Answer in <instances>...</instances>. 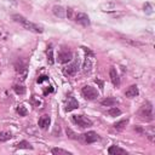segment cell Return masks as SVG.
Instances as JSON below:
<instances>
[{
    "mask_svg": "<svg viewBox=\"0 0 155 155\" xmlns=\"http://www.w3.org/2000/svg\"><path fill=\"white\" fill-rule=\"evenodd\" d=\"M12 19H13L15 22L19 23L24 29H27V30H29V31H31V33L41 34V33L44 31V28H42L41 25H39V24H36V23L30 22L29 19H27V18H25V17H23L22 15H13V16H12Z\"/></svg>",
    "mask_w": 155,
    "mask_h": 155,
    "instance_id": "obj_1",
    "label": "cell"
},
{
    "mask_svg": "<svg viewBox=\"0 0 155 155\" xmlns=\"http://www.w3.org/2000/svg\"><path fill=\"white\" fill-rule=\"evenodd\" d=\"M138 115L140 116V119L145 120V121H153L154 120V114H153V105L151 103L147 102L145 104H143L138 111Z\"/></svg>",
    "mask_w": 155,
    "mask_h": 155,
    "instance_id": "obj_2",
    "label": "cell"
},
{
    "mask_svg": "<svg viewBox=\"0 0 155 155\" xmlns=\"http://www.w3.org/2000/svg\"><path fill=\"white\" fill-rule=\"evenodd\" d=\"M84 51L86 52V57H85V62H84V71L85 73H90L92 70L93 67V62H94V54L92 53L91 50H88L87 47H82Z\"/></svg>",
    "mask_w": 155,
    "mask_h": 155,
    "instance_id": "obj_3",
    "label": "cell"
},
{
    "mask_svg": "<svg viewBox=\"0 0 155 155\" xmlns=\"http://www.w3.org/2000/svg\"><path fill=\"white\" fill-rule=\"evenodd\" d=\"M81 93H82L84 98H85V99H87V101H94V99H97V98H98V96H99L98 91H97L94 87L90 86V85L84 86V87H82V90H81Z\"/></svg>",
    "mask_w": 155,
    "mask_h": 155,
    "instance_id": "obj_4",
    "label": "cell"
},
{
    "mask_svg": "<svg viewBox=\"0 0 155 155\" xmlns=\"http://www.w3.org/2000/svg\"><path fill=\"white\" fill-rule=\"evenodd\" d=\"M73 121H74V124H76L81 128H86V127L92 126V121L87 116H84V115H73Z\"/></svg>",
    "mask_w": 155,
    "mask_h": 155,
    "instance_id": "obj_5",
    "label": "cell"
},
{
    "mask_svg": "<svg viewBox=\"0 0 155 155\" xmlns=\"http://www.w3.org/2000/svg\"><path fill=\"white\" fill-rule=\"evenodd\" d=\"M16 71H17V74H18V76L21 78V81H23V80H25V78H27V74H28V68H27V65L22 62V61H18L17 63H16ZM18 78V79H19Z\"/></svg>",
    "mask_w": 155,
    "mask_h": 155,
    "instance_id": "obj_6",
    "label": "cell"
},
{
    "mask_svg": "<svg viewBox=\"0 0 155 155\" xmlns=\"http://www.w3.org/2000/svg\"><path fill=\"white\" fill-rule=\"evenodd\" d=\"M74 21L78 22L79 24L84 25V27H88V25L91 24V22H90V17H88L86 13H84V12H78V13H75V16H74Z\"/></svg>",
    "mask_w": 155,
    "mask_h": 155,
    "instance_id": "obj_7",
    "label": "cell"
},
{
    "mask_svg": "<svg viewBox=\"0 0 155 155\" xmlns=\"http://www.w3.org/2000/svg\"><path fill=\"white\" fill-rule=\"evenodd\" d=\"M81 138L84 139V142H85V143L91 144V143L97 142L99 137H98V134H97L94 131H90V132H86V133L81 134Z\"/></svg>",
    "mask_w": 155,
    "mask_h": 155,
    "instance_id": "obj_8",
    "label": "cell"
},
{
    "mask_svg": "<svg viewBox=\"0 0 155 155\" xmlns=\"http://www.w3.org/2000/svg\"><path fill=\"white\" fill-rule=\"evenodd\" d=\"M71 58H73V53L70 51H68V50H63V51H61L58 53V62L62 63V64L70 62Z\"/></svg>",
    "mask_w": 155,
    "mask_h": 155,
    "instance_id": "obj_9",
    "label": "cell"
},
{
    "mask_svg": "<svg viewBox=\"0 0 155 155\" xmlns=\"http://www.w3.org/2000/svg\"><path fill=\"white\" fill-rule=\"evenodd\" d=\"M52 12H53V15H54L56 17H58V18H65V17H67V8H64L63 6H59V5L53 6Z\"/></svg>",
    "mask_w": 155,
    "mask_h": 155,
    "instance_id": "obj_10",
    "label": "cell"
},
{
    "mask_svg": "<svg viewBox=\"0 0 155 155\" xmlns=\"http://www.w3.org/2000/svg\"><path fill=\"white\" fill-rule=\"evenodd\" d=\"M76 108H79V102H78L74 97L69 96V97H68V99H67L65 110H67V111H71V110H74V109H76Z\"/></svg>",
    "mask_w": 155,
    "mask_h": 155,
    "instance_id": "obj_11",
    "label": "cell"
},
{
    "mask_svg": "<svg viewBox=\"0 0 155 155\" xmlns=\"http://www.w3.org/2000/svg\"><path fill=\"white\" fill-rule=\"evenodd\" d=\"M51 124V119L48 115H42L40 119H39V122H38V126L41 128V130H47L48 126Z\"/></svg>",
    "mask_w": 155,
    "mask_h": 155,
    "instance_id": "obj_12",
    "label": "cell"
},
{
    "mask_svg": "<svg viewBox=\"0 0 155 155\" xmlns=\"http://www.w3.org/2000/svg\"><path fill=\"white\" fill-rule=\"evenodd\" d=\"M109 76H110V80H111V82H113L114 86H119V85H120L119 74H117V71H116V69H115L114 67L110 68V70H109Z\"/></svg>",
    "mask_w": 155,
    "mask_h": 155,
    "instance_id": "obj_13",
    "label": "cell"
},
{
    "mask_svg": "<svg viewBox=\"0 0 155 155\" xmlns=\"http://www.w3.org/2000/svg\"><path fill=\"white\" fill-rule=\"evenodd\" d=\"M78 68H79V63L78 62H74L71 64H69L65 69H64V73L67 75H75L76 71H78Z\"/></svg>",
    "mask_w": 155,
    "mask_h": 155,
    "instance_id": "obj_14",
    "label": "cell"
},
{
    "mask_svg": "<svg viewBox=\"0 0 155 155\" xmlns=\"http://www.w3.org/2000/svg\"><path fill=\"white\" fill-rule=\"evenodd\" d=\"M138 93H139V91H138L137 85H132V86H130V87L126 90L125 96H126V97H128V98H133V97L138 96Z\"/></svg>",
    "mask_w": 155,
    "mask_h": 155,
    "instance_id": "obj_15",
    "label": "cell"
},
{
    "mask_svg": "<svg viewBox=\"0 0 155 155\" xmlns=\"http://www.w3.org/2000/svg\"><path fill=\"white\" fill-rule=\"evenodd\" d=\"M108 153L110 154V155H125V154H127L126 153V150H124V149H121V148H119V147H116V145H111L109 149H108Z\"/></svg>",
    "mask_w": 155,
    "mask_h": 155,
    "instance_id": "obj_16",
    "label": "cell"
},
{
    "mask_svg": "<svg viewBox=\"0 0 155 155\" xmlns=\"http://www.w3.org/2000/svg\"><path fill=\"white\" fill-rule=\"evenodd\" d=\"M101 104L104 105V107H114V105L117 104V99H115L113 97H107V98L101 101Z\"/></svg>",
    "mask_w": 155,
    "mask_h": 155,
    "instance_id": "obj_17",
    "label": "cell"
},
{
    "mask_svg": "<svg viewBox=\"0 0 155 155\" xmlns=\"http://www.w3.org/2000/svg\"><path fill=\"white\" fill-rule=\"evenodd\" d=\"M128 124V119H122V120H120V121H117V122H115L113 126H114V128L115 130H122V128H125V126Z\"/></svg>",
    "mask_w": 155,
    "mask_h": 155,
    "instance_id": "obj_18",
    "label": "cell"
},
{
    "mask_svg": "<svg viewBox=\"0 0 155 155\" xmlns=\"http://www.w3.org/2000/svg\"><path fill=\"white\" fill-rule=\"evenodd\" d=\"M16 148L17 149H33V147L30 145V143L27 142V140H21L19 143L16 144Z\"/></svg>",
    "mask_w": 155,
    "mask_h": 155,
    "instance_id": "obj_19",
    "label": "cell"
},
{
    "mask_svg": "<svg viewBox=\"0 0 155 155\" xmlns=\"http://www.w3.org/2000/svg\"><path fill=\"white\" fill-rule=\"evenodd\" d=\"M51 153L54 154V155H58V154H61V155H71L70 151L64 150V149H61V148H53V149H51Z\"/></svg>",
    "mask_w": 155,
    "mask_h": 155,
    "instance_id": "obj_20",
    "label": "cell"
},
{
    "mask_svg": "<svg viewBox=\"0 0 155 155\" xmlns=\"http://www.w3.org/2000/svg\"><path fill=\"white\" fill-rule=\"evenodd\" d=\"M108 114H109L110 116H113V117H114V116H119V115L121 114V110H120L117 107L114 105V107H111V108L108 109Z\"/></svg>",
    "mask_w": 155,
    "mask_h": 155,
    "instance_id": "obj_21",
    "label": "cell"
},
{
    "mask_svg": "<svg viewBox=\"0 0 155 155\" xmlns=\"http://www.w3.org/2000/svg\"><path fill=\"white\" fill-rule=\"evenodd\" d=\"M47 62L48 64H53L54 63V59H53V50L51 46L47 47Z\"/></svg>",
    "mask_w": 155,
    "mask_h": 155,
    "instance_id": "obj_22",
    "label": "cell"
},
{
    "mask_svg": "<svg viewBox=\"0 0 155 155\" xmlns=\"http://www.w3.org/2000/svg\"><path fill=\"white\" fill-rule=\"evenodd\" d=\"M13 91H15L17 94L22 96V94L25 93V87L22 86V85H15V86H13Z\"/></svg>",
    "mask_w": 155,
    "mask_h": 155,
    "instance_id": "obj_23",
    "label": "cell"
},
{
    "mask_svg": "<svg viewBox=\"0 0 155 155\" xmlns=\"http://www.w3.org/2000/svg\"><path fill=\"white\" fill-rule=\"evenodd\" d=\"M17 113L19 114V116H25V115L28 114V110H27V108H25L23 104H19V105L17 107Z\"/></svg>",
    "mask_w": 155,
    "mask_h": 155,
    "instance_id": "obj_24",
    "label": "cell"
},
{
    "mask_svg": "<svg viewBox=\"0 0 155 155\" xmlns=\"http://www.w3.org/2000/svg\"><path fill=\"white\" fill-rule=\"evenodd\" d=\"M11 133L8 132H0V142H7L8 139H11Z\"/></svg>",
    "mask_w": 155,
    "mask_h": 155,
    "instance_id": "obj_25",
    "label": "cell"
},
{
    "mask_svg": "<svg viewBox=\"0 0 155 155\" xmlns=\"http://www.w3.org/2000/svg\"><path fill=\"white\" fill-rule=\"evenodd\" d=\"M143 8H144V12H145L147 15H151V13L154 12V11H153V6H151L150 2H145L144 6H143Z\"/></svg>",
    "mask_w": 155,
    "mask_h": 155,
    "instance_id": "obj_26",
    "label": "cell"
},
{
    "mask_svg": "<svg viewBox=\"0 0 155 155\" xmlns=\"http://www.w3.org/2000/svg\"><path fill=\"white\" fill-rule=\"evenodd\" d=\"M65 132H67V136L69 137V138H71V139H78L79 137H78V134L74 132V131H71L70 128H67L65 130Z\"/></svg>",
    "mask_w": 155,
    "mask_h": 155,
    "instance_id": "obj_27",
    "label": "cell"
},
{
    "mask_svg": "<svg viewBox=\"0 0 155 155\" xmlns=\"http://www.w3.org/2000/svg\"><path fill=\"white\" fill-rule=\"evenodd\" d=\"M122 40H124L125 42H127V44L132 45V46H140V45H142L140 42H138V41H133V40H131V39H126V38H122Z\"/></svg>",
    "mask_w": 155,
    "mask_h": 155,
    "instance_id": "obj_28",
    "label": "cell"
},
{
    "mask_svg": "<svg viewBox=\"0 0 155 155\" xmlns=\"http://www.w3.org/2000/svg\"><path fill=\"white\" fill-rule=\"evenodd\" d=\"M44 81H48V76L41 75V76H39V78L36 79V82H38V84H41V82H44Z\"/></svg>",
    "mask_w": 155,
    "mask_h": 155,
    "instance_id": "obj_29",
    "label": "cell"
},
{
    "mask_svg": "<svg viewBox=\"0 0 155 155\" xmlns=\"http://www.w3.org/2000/svg\"><path fill=\"white\" fill-rule=\"evenodd\" d=\"M6 1L10 2V4H12V5H17V2H18L17 0H6Z\"/></svg>",
    "mask_w": 155,
    "mask_h": 155,
    "instance_id": "obj_30",
    "label": "cell"
}]
</instances>
